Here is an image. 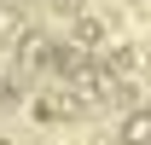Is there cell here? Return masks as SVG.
Instances as JSON below:
<instances>
[{
  "label": "cell",
  "mask_w": 151,
  "mask_h": 145,
  "mask_svg": "<svg viewBox=\"0 0 151 145\" xmlns=\"http://www.w3.org/2000/svg\"><path fill=\"white\" fill-rule=\"evenodd\" d=\"M0 145H6V139H0Z\"/></svg>",
  "instance_id": "obj_1"
}]
</instances>
